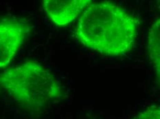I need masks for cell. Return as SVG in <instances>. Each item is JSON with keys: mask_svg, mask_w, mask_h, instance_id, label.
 Masks as SVG:
<instances>
[{"mask_svg": "<svg viewBox=\"0 0 160 119\" xmlns=\"http://www.w3.org/2000/svg\"><path fill=\"white\" fill-rule=\"evenodd\" d=\"M132 119H160V106L152 105L140 111Z\"/></svg>", "mask_w": 160, "mask_h": 119, "instance_id": "8992f818", "label": "cell"}, {"mask_svg": "<svg viewBox=\"0 0 160 119\" xmlns=\"http://www.w3.org/2000/svg\"><path fill=\"white\" fill-rule=\"evenodd\" d=\"M31 31L29 24L23 19L0 20V68H5L11 64Z\"/></svg>", "mask_w": 160, "mask_h": 119, "instance_id": "3957f363", "label": "cell"}, {"mask_svg": "<svg viewBox=\"0 0 160 119\" xmlns=\"http://www.w3.org/2000/svg\"><path fill=\"white\" fill-rule=\"evenodd\" d=\"M146 49L150 63L155 72L157 83L160 86V18L149 28Z\"/></svg>", "mask_w": 160, "mask_h": 119, "instance_id": "5b68a950", "label": "cell"}, {"mask_svg": "<svg viewBox=\"0 0 160 119\" xmlns=\"http://www.w3.org/2000/svg\"><path fill=\"white\" fill-rule=\"evenodd\" d=\"M92 3L91 0H44L42 6L52 23L58 26H65L81 15Z\"/></svg>", "mask_w": 160, "mask_h": 119, "instance_id": "277c9868", "label": "cell"}, {"mask_svg": "<svg viewBox=\"0 0 160 119\" xmlns=\"http://www.w3.org/2000/svg\"><path fill=\"white\" fill-rule=\"evenodd\" d=\"M138 21L121 6L110 2L92 3L80 15L75 30L78 41L109 57H121L135 46Z\"/></svg>", "mask_w": 160, "mask_h": 119, "instance_id": "6da1fadb", "label": "cell"}, {"mask_svg": "<svg viewBox=\"0 0 160 119\" xmlns=\"http://www.w3.org/2000/svg\"><path fill=\"white\" fill-rule=\"evenodd\" d=\"M0 90L28 109L35 110L61 98L58 79L39 63L27 60L0 73Z\"/></svg>", "mask_w": 160, "mask_h": 119, "instance_id": "7a4b0ae2", "label": "cell"}]
</instances>
